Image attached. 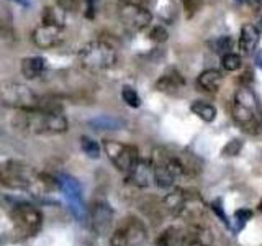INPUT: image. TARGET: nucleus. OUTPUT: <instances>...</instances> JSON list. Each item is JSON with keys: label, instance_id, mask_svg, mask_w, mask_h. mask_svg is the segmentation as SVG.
Wrapping results in <instances>:
<instances>
[{"label": "nucleus", "instance_id": "f257e3e1", "mask_svg": "<svg viewBox=\"0 0 262 246\" xmlns=\"http://www.w3.org/2000/svg\"><path fill=\"white\" fill-rule=\"evenodd\" d=\"M13 127L30 135H61L68 131V120L62 112L20 110L13 118Z\"/></svg>", "mask_w": 262, "mask_h": 246}, {"label": "nucleus", "instance_id": "f03ea898", "mask_svg": "<svg viewBox=\"0 0 262 246\" xmlns=\"http://www.w3.org/2000/svg\"><path fill=\"white\" fill-rule=\"evenodd\" d=\"M233 118L251 135H257L262 131V109L257 95L249 86H241L236 90L233 100Z\"/></svg>", "mask_w": 262, "mask_h": 246}, {"label": "nucleus", "instance_id": "7ed1b4c3", "mask_svg": "<svg viewBox=\"0 0 262 246\" xmlns=\"http://www.w3.org/2000/svg\"><path fill=\"white\" fill-rule=\"evenodd\" d=\"M117 49L103 39H95L79 49V64L89 72H102L117 64Z\"/></svg>", "mask_w": 262, "mask_h": 246}, {"label": "nucleus", "instance_id": "20e7f679", "mask_svg": "<svg viewBox=\"0 0 262 246\" xmlns=\"http://www.w3.org/2000/svg\"><path fill=\"white\" fill-rule=\"evenodd\" d=\"M151 164L154 172V182L162 189L170 187L187 171L185 162L179 156L166 151L164 148L154 150Z\"/></svg>", "mask_w": 262, "mask_h": 246}, {"label": "nucleus", "instance_id": "39448f33", "mask_svg": "<svg viewBox=\"0 0 262 246\" xmlns=\"http://www.w3.org/2000/svg\"><path fill=\"white\" fill-rule=\"evenodd\" d=\"M211 235L203 225L170 227L158 238V246H210Z\"/></svg>", "mask_w": 262, "mask_h": 246}, {"label": "nucleus", "instance_id": "423d86ee", "mask_svg": "<svg viewBox=\"0 0 262 246\" xmlns=\"http://www.w3.org/2000/svg\"><path fill=\"white\" fill-rule=\"evenodd\" d=\"M0 102L20 112L38 109L39 98L28 86L15 80H4L0 82Z\"/></svg>", "mask_w": 262, "mask_h": 246}, {"label": "nucleus", "instance_id": "0eeeda50", "mask_svg": "<svg viewBox=\"0 0 262 246\" xmlns=\"http://www.w3.org/2000/svg\"><path fill=\"white\" fill-rule=\"evenodd\" d=\"M110 243L112 246H149V236L143 221L129 217L113 232Z\"/></svg>", "mask_w": 262, "mask_h": 246}, {"label": "nucleus", "instance_id": "6e6552de", "mask_svg": "<svg viewBox=\"0 0 262 246\" xmlns=\"http://www.w3.org/2000/svg\"><path fill=\"white\" fill-rule=\"evenodd\" d=\"M13 227L21 236H33L39 232L43 225L41 212L30 203H18L12 209Z\"/></svg>", "mask_w": 262, "mask_h": 246}, {"label": "nucleus", "instance_id": "1a4fd4ad", "mask_svg": "<svg viewBox=\"0 0 262 246\" xmlns=\"http://www.w3.org/2000/svg\"><path fill=\"white\" fill-rule=\"evenodd\" d=\"M56 179H57V186H59L66 200H68L72 215L79 221H84L87 218V209L84 199H82V187L79 184V180L68 174H59Z\"/></svg>", "mask_w": 262, "mask_h": 246}, {"label": "nucleus", "instance_id": "9d476101", "mask_svg": "<svg viewBox=\"0 0 262 246\" xmlns=\"http://www.w3.org/2000/svg\"><path fill=\"white\" fill-rule=\"evenodd\" d=\"M103 150L110 158V161L117 166V169L121 172H126V174L133 169V166L139 159L138 150L135 146L123 145L120 141H115V139H105Z\"/></svg>", "mask_w": 262, "mask_h": 246}, {"label": "nucleus", "instance_id": "9b49d317", "mask_svg": "<svg viewBox=\"0 0 262 246\" xmlns=\"http://www.w3.org/2000/svg\"><path fill=\"white\" fill-rule=\"evenodd\" d=\"M118 20L128 31L136 33L149 27L152 15L143 5L121 2L118 7Z\"/></svg>", "mask_w": 262, "mask_h": 246}, {"label": "nucleus", "instance_id": "f8f14e48", "mask_svg": "<svg viewBox=\"0 0 262 246\" xmlns=\"http://www.w3.org/2000/svg\"><path fill=\"white\" fill-rule=\"evenodd\" d=\"M64 39L62 27L49 23H41L39 27L33 31V43L41 49H49L54 46H59Z\"/></svg>", "mask_w": 262, "mask_h": 246}, {"label": "nucleus", "instance_id": "ddd939ff", "mask_svg": "<svg viewBox=\"0 0 262 246\" xmlns=\"http://www.w3.org/2000/svg\"><path fill=\"white\" fill-rule=\"evenodd\" d=\"M0 184L10 189H25L30 186V180L21 164L10 161L0 164Z\"/></svg>", "mask_w": 262, "mask_h": 246}, {"label": "nucleus", "instance_id": "4468645a", "mask_svg": "<svg viewBox=\"0 0 262 246\" xmlns=\"http://www.w3.org/2000/svg\"><path fill=\"white\" fill-rule=\"evenodd\" d=\"M90 223L97 235H106L110 233V230L113 227V210L103 202L95 203L90 209Z\"/></svg>", "mask_w": 262, "mask_h": 246}, {"label": "nucleus", "instance_id": "2eb2a0df", "mask_svg": "<svg viewBox=\"0 0 262 246\" xmlns=\"http://www.w3.org/2000/svg\"><path fill=\"white\" fill-rule=\"evenodd\" d=\"M128 182L136 187H147L154 182V172H152V164L151 161L146 159H138V162L128 172Z\"/></svg>", "mask_w": 262, "mask_h": 246}, {"label": "nucleus", "instance_id": "dca6fc26", "mask_svg": "<svg viewBox=\"0 0 262 246\" xmlns=\"http://www.w3.org/2000/svg\"><path fill=\"white\" fill-rule=\"evenodd\" d=\"M259 38H260V31L254 27V25H251V23L243 25L241 35H239V43H237L241 54H244V56L252 54L254 49L257 48Z\"/></svg>", "mask_w": 262, "mask_h": 246}, {"label": "nucleus", "instance_id": "f3484780", "mask_svg": "<svg viewBox=\"0 0 262 246\" xmlns=\"http://www.w3.org/2000/svg\"><path fill=\"white\" fill-rule=\"evenodd\" d=\"M185 86V79L180 72H177L176 69H170L169 72H166L164 76L159 77V80L156 82V89L159 92H166V94H172L179 90L180 87Z\"/></svg>", "mask_w": 262, "mask_h": 246}, {"label": "nucleus", "instance_id": "a211bd4d", "mask_svg": "<svg viewBox=\"0 0 262 246\" xmlns=\"http://www.w3.org/2000/svg\"><path fill=\"white\" fill-rule=\"evenodd\" d=\"M221 82H223V76L216 69H207L196 77V86L205 90V92H216Z\"/></svg>", "mask_w": 262, "mask_h": 246}, {"label": "nucleus", "instance_id": "6ab92c4d", "mask_svg": "<svg viewBox=\"0 0 262 246\" xmlns=\"http://www.w3.org/2000/svg\"><path fill=\"white\" fill-rule=\"evenodd\" d=\"M45 68H46V61L39 56L25 57V59H21V64H20V71L25 76V79H35V77L41 76Z\"/></svg>", "mask_w": 262, "mask_h": 246}, {"label": "nucleus", "instance_id": "aec40b11", "mask_svg": "<svg viewBox=\"0 0 262 246\" xmlns=\"http://www.w3.org/2000/svg\"><path fill=\"white\" fill-rule=\"evenodd\" d=\"M185 200H187V192L182 191V189H176L170 194H167V197L164 199V209H166L170 215L180 217L184 207H185Z\"/></svg>", "mask_w": 262, "mask_h": 246}, {"label": "nucleus", "instance_id": "412c9836", "mask_svg": "<svg viewBox=\"0 0 262 246\" xmlns=\"http://www.w3.org/2000/svg\"><path fill=\"white\" fill-rule=\"evenodd\" d=\"M190 110L192 113H195L196 117L202 118L203 121H213L216 118V109L215 105H211L205 100H195L190 105Z\"/></svg>", "mask_w": 262, "mask_h": 246}, {"label": "nucleus", "instance_id": "4be33fe9", "mask_svg": "<svg viewBox=\"0 0 262 246\" xmlns=\"http://www.w3.org/2000/svg\"><path fill=\"white\" fill-rule=\"evenodd\" d=\"M89 127H92L94 130H120L125 127V123H123V120H120V118L103 115V117H97L94 120H90Z\"/></svg>", "mask_w": 262, "mask_h": 246}, {"label": "nucleus", "instance_id": "5701e85b", "mask_svg": "<svg viewBox=\"0 0 262 246\" xmlns=\"http://www.w3.org/2000/svg\"><path fill=\"white\" fill-rule=\"evenodd\" d=\"M43 23L57 25V27H64V15L61 12V8L45 7V10H43Z\"/></svg>", "mask_w": 262, "mask_h": 246}, {"label": "nucleus", "instance_id": "b1692460", "mask_svg": "<svg viewBox=\"0 0 262 246\" xmlns=\"http://www.w3.org/2000/svg\"><path fill=\"white\" fill-rule=\"evenodd\" d=\"M80 145H82V150H84V153L89 156V158H92V159L100 158V145H98L97 141H94L92 138L82 136Z\"/></svg>", "mask_w": 262, "mask_h": 246}, {"label": "nucleus", "instance_id": "393cba45", "mask_svg": "<svg viewBox=\"0 0 262 246\" xmlns=\"http://www.w3.org/2000/svg\"><path fill=\"white\" fill-rule=\"evenodd\" d=\"M221 64L226 71H237L241 68V56L236 53H226L221 57Z\"/></svg>", "mask_w": 262, "mask_h": 246}, {"label": "nucleus", "instance_id": "a878e982", "mask_svg": "<svg viewBox=\"0 0 262 246\" xmlns=\"http://www.w3.org/2000/svg\"><path fill=\"white\" fill-rule=\"evenodd\" d=\"M121 97H123V100H125L129 107H133V109H138V107L141 105V98H139L138 92L129 86H125L121 89Z\"/></svg>", "mask_w": 262, "mask_h": 246}, {"label": "nucleus", "instance_id": "bb28decb", "mask_svg": "<svg viewBox=\"0 0 262 246\" xmlns=\"http://www.w3.org/2000/svg\"><path fill=\"white\" fill-rule=\"evenodd\" d=\"M56 4L62 12H79L84 0H56Z\"/></svg>", "mask_w": 262, "mask_h": 246}, {"label": "nucleus", "instance_id": "cd10ccee", "mask_svg": "<svg viewBox=\"0 0 262 246\" xmlns=\"http://www.w3.org/2000/svg\"><path fill=\"white\" fill-rule=\"evenodd\" d=\"M149 38L152 39V41H156V43H164L167 38H169V35H167V30L164 28V27H154L152 30H151V33H149Z\"/></svg>", "mask_w": 262, "mask_h": 246}, {"label": "nucleus", "instance_id": "c85d7f7f", "mask_svg": "<svg viewBox=\"0 0 262 246\" xmlns=\"http://www.w3.org/2000/svg\"><path fill=\"white\" fill-rule=\"evenodd\" d=\"M241 141L239 139H233V141H229L226 146H225V150H223V154H226V156H234V154H237L239 153V150H241Z\"/></svg>", "mask_w": 262, "mask_h": 246}, {"label": "nucleus", "instance_id": "c756f323", "mask_svg": "<svg viewBox=\"0 0 262 246\" xmlns=\"http://www.w3.org/2000/svg\"><path fill=\"white\" fill-rule=\"evenodd\" d=\"M231 46H233V41H231V38L229 36H225V38H221L220 41H218V51H221V53H229V49H231Z\"/></svg>", "mask_w": 262, "mask_h": 246}, {"label": "nucleus", "instance_id": "7c9ffc66", "mask_svg": "<svg viewBox=\"0 0 262 246\" xmlns=\"http://www.w3.org/2000/svg\"><path fill=\"white\" fill-rule=\"evenodd\" d=\"M184 5H185V10L188 13V16H192L196 10V7H199V0H182Z\"/></svg>", "mask_w": 262, "mask_h": 246}, {"label": "nucleus", "instance_id": "2f4dec72", "mask_svg": "<svg viewBox=\"0 0 262 246\" xmlns=\"http://www.w3.org/2000/svg\"><path fill=\"white\" fill-rule=\"evenodd\" d=\"M236 218L241 221V225L244 223V221H248L251 218V212L249 210H237L236 212Z\"/></svg>", "mask_w": 262, "mask_h": 246}, {"label": "nucleus", "instance_id": "473e14b6", "mask_svg": "<svg viewBox=\"0 0 262 246\" xmlns=\"http://www.w3.org/2000/svg\"><path fill=\"white\" fill-rule=\"evenodd\" d=\"M256 64H257V68L262 71V49L256 54Z\"/></svg>", "mask_w": 262, "mask_h": 246}, {"label": "nucleus", "instance_id": "72a5a7b5", "mask_svg": "<svg viewBox=\"0 0 262 246\" xmlns=\"http://www.w3.org/2000/svg\"><path fill=\"white\" fill-rule=\"evenodd\" d=\"M121 2H128V4H138V5H146L147 0H121Z\"/></svg>", "mask_w": 262, "mask_h": 246}, {"label": "nucleus", "instance_id": "f704fd0d", "mask_svg": "<svg viewBox=\"0 0 262 246\" xmlns=\"http://www.w3.org/2000/svg\"><path fill=\"white\" fill-rule=\"evenodd\" d=\"M236 4H246V2H249V0H234Z\"/></svg>", "mask_w": 262, "mask_h": 246}, {"label": "nucleus", "instance_id": "c9c22d12", "mask_svg": "<svg viewBox=\"0 0 262 246\" xmlns=\"http://www.w3.org/2000/svg\"><path fill=\"white\" fill-rule=\"evenodd\" d=\"M257 209H259V212H260V213H262V200H260V202H259V205H257Z\"/></svg>", "mask_w": 262, "mask_h": 246}]
</instances>
